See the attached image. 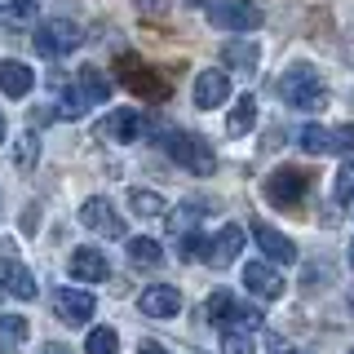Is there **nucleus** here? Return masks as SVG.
<instances>
[{
	"instance_id": "1",
	"label": "nucleus",
	"mask_w": 354,
	"mask_h": 354,
	"mask_svg": "<svg viewBox=\"0 0 354 354\" xmlns=\"http://www.w3.org/2000/svg\"><path fill=\"white\" fill-rule=\"evenodd\" d=\"M160 147L169 151V160H173V164H182V169H186V173H195V177H213V173H217V151L208 147L199 133L164 129Z\"/></svg>"
},
{
	"instance_id": "2",
	"label": "nucleus",
	"mask_w": 354,
	"mask_h": 354,
	"mask_svg": "<svg viewBox=\"0 0 354 354\" xmlns=\"http://www.w3.org/2000/svg\"><path fill=\"white\" fill-rule=\"evenodd\" d=\"M279 93L288 106L297 111H324L328 106V84L319 80V71L310 62H292L288 71L279 75Z\"/></svg>"
},
{
	"instance_id": "3",
	"label": "nucleus",
	"mask_w": 354,
	"mask_h": 354,
	"mask_svg": "<svg viewBox=\"0 0 354 354\" xmlns=\"http://www.w3.org/2000/svg\"><path fill=\"white\" fill-rule=\"evenodd\" d=\"M115 75H120V84H124L129 93L147 97V102H164V97H169V80H164L160 71H151V66L142 62L138 53H120Z\"/></svg>"
},
{
	"instance_id": "4",
	"label": "nucleus",
	"mask_w": 354,
	"mask_h": 354,
	"mask_svg": "<svg viewBox=\"0 0 354 354\" xmlns=\"http://www.w3.org/2000/svg\"><path fill=\"white\" fill-rule=\"evenodd\" d=\"M84 44V27L71 18H49L36 27V49L44 58H66V53H75Z\"/></svg>"
},
{
	"instance_id": "5",
	"label": "nucleus",
	"mask_w": 354,
	"mask_h": 354,
	"mask_svg": "<svg viewBox=\"0 0 354 354\" xmlns=\"http://www.w3.org/2000/svg\"><path fill=\"white\" fill-rule=\"evenodd\" d=\"M208 22L221 27V31H257L266 22V14L252 0H213V5H208Z\"/></svg>"
},
{
	"instance_id": "6",
	"label": "nucleus",
	"mask_w": 354,
	"mask_h": 354,
	"mask_svg": "<svg viewBox=\"0 0 354 354\" xmlns=\"http://www.w3.org/2000/svg\"><path fill=\"white\" fill-rule=\"evenodd\" d=\"M306 186H310V177L301 169H292V164H283V169H274L270 177H266V199H270L274 208H297L306 199Z\"/></svg>"
},
{
	"instance_id": "7",
	"label": "nucleus",
	"mask_w": 354,
	"mask_h": 354,
	"mask_svg": "<svg viewBox=\"0 0 354 354\" xmlns=\"http://www.w3.org/2000/svg\"><path fill=\"white\" fill-rule=\"evenodd\" d=\"M80 221H84L88 230H93V235H102V239H124V221H120V213L111 208V199H106V195L84 199Z\"/></svg>"
},
{
	"instance_id": "8",
	"label": "nucleus",
	"mask_w": 354,
	"mask_h": 354,
	"mask_svg": "<svg viewBox=\"0 0 354 354\" xmlns=\"http://www.w3.org/2000/svg\"><path fill=\"white\" fill-rule=\"evenodd\" d=\"M93 306H97L93 292H80V288H58V297H53V315L66 328H84L93 319Z\"/></svg>"
},
{
	"instance_id": "9",
	"label": "nucleus",
	"mask_w": 354,
	"mask_h": 354,
	"mask_svg": "<svg viewBox=\"0 0 354 354\" xmlns=\"http://www.w3.org/2000/svg\"><path fill=\"white\" fill-rule=\"evenodd\" d=\"M243 288H248L252 297H261V301H279L283 297V274L274 270L270 261H248L243 266Z\"/></svg>"
},
{
	"instance_id": "10",
	"label": "nucleus",
	"mask_w": 354,
	"mask_h": 354,
	"mask_svg": "<svg viewBox=\"0 0 354 354\" xmlns=\"http://www.w3.org/2000/svg\"><path fill=\"white\" fill-rule=\"evenodd\" d=\"M252 239H257L261 257H270L274 266H292L297 261V243L288 235H279L274 226H266V221H252Z\"/></svg>"
},
{
	"instance_id": "11",
	"label": "nucleus",
	"mask_w": 354,
	"mask_h": 354,
	"mask_svg": "<svg viewBox=\"0 0 354 354\" xmlns=\"http://www.w3.org/2000/svg\"><path fill=\"white\" fill-rule=\"evenodd\" d=\"M138 306H142V315H151V319H173L177 310H182V292H177L173 283H151V288H142Z\"/></svg>"
},
{
	"instance_id": "12",
	"label": "nucleus",
	"mask_w": 354,
	"mask_h": 354,
	"mask_svg": "<svg viewBox=\"0 0 354 354\" xmlns=\"http://www.w3.org/2000/svg\"><path fill=\"white\" fill-rule=\"evenodd\" d=\"M226 97H230V75L226 71H217V66H213V71H199L195 75V106L199 111H217Z\"/></svg>"
},
{
	"instance_id": "13",
	"label": "nucleus",
	"mask_w": 354,
	"mask_h": 354,
	"mask_svg": "<svg viewBox=\"0 0 354 354\" xmlns=\"http://www.w3.org/2000/svg\"><path fill=\"white\" fill-rule=\"evenodd\" d=\"M66 266H71V279H80V283H102L111 274L106 252H97V248H75Z\"/></svg>"
},
{
	"instance_id": "14",
	"label": "nucleus",
	"mask_w": 354,
	"mask_h": 354,
	"mask_svg": "<svg viewBox=\"0 0 354 354\" xmlns=\"http://www.w3.org/2000/svg\"><path fill=\"white\" fill-rule=\"evenodd\" d=\"M31 88H36V71H31L27 62H18V58H9V62H0V93L5 97H27Z\"/></svg>"
},
{
	"instance_id": "15",
	"label": "nucleus",
	"mask_w": 354,
	"mask_h": 354,
	"mask_svg": "<svg viewBox=\"0 0 354 354\" xmlns=\"http://www.w3.org/2000/svg\"><path fill=\"white\" fill-rule=\"evenodd\" d=\"M239 252H243V230H239V226H221L217 239H208V257H204V261L221 270V266H230Z\"/></svg>"
},
{
	"instance_id": "16",
	"label": "nucleus",
	"mask_w": 354,
	"mask_h": 354,
	"mask_svg": "<svg viewBox=\"0 0 354 354\" xmlns=\"http://www.w3.org/2000/svg\"><path fill=\"white\" fill-rule=\"evenodd\" d=\"M0 283H5V297H18V301L36 297V274L18 261H0Z\"/></svg>"
},
{
	"instance_id": "17",
	"label": "nucleus",
	"mask_w": 354,
	"mask_h": 354,
	"mask_svg": "<svg viewBox=\"0 0 354 354\" xmlns=\"http://www.w3.org/2000/svg\"><path fill=\"white\" fill-rule=\"evenodd\" d=\"M102 133L111 142H138L142 138V115L129 111V106H120V111H111V115L102 120Z\"/></svg>"
},
{
	"instance_id": "18",
	"label": "nucleus",
	"mask_w": 354,
	"mask_h": 354,
	"mask_svg": "<svg viewBox=\"0 0 354 354\" xmlns=\"http://www.w3.org/2000/svg\"><path fill=\"white\" fill-rule=\"evenodd\" d=\"M221 58H226V66H235V71H257L261 49L252 40H230V44H221Z\"/></svg>"
},
{
	"instance_id": "19",
	"label": "nucleus",
	"mask_w": 354,
	"mask_h": 354,
	"mask_svg": "<svg viewBox=\"0 0 354 354\" xmlns=\"http://www.w3.org/2000/svg\"><path fill=\"white\" fill-rule=\"evenodd\" d=\"M31 337V324L22 315H0V354L22 350V341Z\"/></svg>"
},
{
	"instance_id": "20",
	"label": "nucleus",
	"mask_w": 354,
	"mask_h": 354,
	"mask_svg": "<svg viewBox=\"0 0 354 354\" xmlns=\"http://www.w3.org/2000/svg\"><path fill=\"white\" fill-rule=\"evenodd\" d=\"M252 124H257V97L239 93V102H235V111H230V120H226V133L230 138H243Z\"/></svg>"
},
{
	"instance_id": "21",
	"label": "nucleus",
	"mask_w": 354,
	"mask_h": 354,
	"mask_svg": "<svg viewBox=\"0 0 354 354\" xmlns=\"http://www.w3.org/2000/svg\"><path fill=\"white\" fill-rule=\"evenodd\" d=\"M129 261L138 266V270H155V266L164 261V248L155 239H147V235H138V239H129Z\"/></svg>"
},
{
	"instance_id": "22",
	"label": "nucleus",
	"mask_w": 354,
	"mask_h": 354,
	"mask_svg": "<svg viewBox=\"0 0 354 354\" xmlns=\"http://www.w3.org/2000/svg\"><path fill=\"white\" fill-rule=\"evenodd\" d=\"M235 310H239V301H235V292H226V288H217V292L208 297V319H213L221 332L235 324Z\"/></svg>"
},
{
	"instance_id": "23",
	"label": "nucleus",
	"mask_w": 354,
	"mask_h": 354,
	"mask_svg": "<svg viewBox=\"0 0 354 354\" xmlns=\"http://www.w3.org/2000/svg\"><path fill=\"white\" fill-rule=\"evenodd\" d=\"M88 111V97L80 84H58V115L62 120H80Z\"/></svg>"
},
{
	"instance_id": "24",
	"label": "nucleus",
	"mask_w": 354,
	"mask_h": 354,
	"mask_svg": "<svg viewBox=\"0 0 354 354\" xmlns=\"http://www.w3.org/2000/svg\"><path fill=\"white\" fill-rule=\"evenodd\" d=\"M297 147H301L306 155H332V129H324V124H306L301 133H297Z\"/></svg>"
},
{
	"instance_id": "25",
	"label": "nucleus",
	"mask_w": 354,
	"mask_h": 354,
	"mask_svg": "<svg viewBox=\"0 0 354 354\" xmlns=\"http://www.w3.org/2000/svg\"><path fill=\"white\" fill-rule=\"evenodd\" d=\"M80 88H84L88 106H97V102H106V97H111V80L97 71V66H84V71H80Z\"/></svg>"
},
{
	"instance_id": "26",
	"label": "nucleus",
	"mask_w": 354,
	"mask_h": 354,
	"mask_svg": "<svg viewBox=\"0 0 354 354\" xmlns=\"http://www.w3.org/2000/svg\"><path fill=\"white\" fill-rule=\"evenodd\" d=\"M129 208H133L138 217H164V213H169V204H164V195H155V191H142V186H138V191L129 195Z\"/></svg>"
},
{
	"instance_id": "27",
	"label": "nucleus",
	"mask_w": 354,
	"mask_h": 354,
	"mask_svg": "<svg viewBox=\"0 0 354 354\" xmlns=\"http://www.w3.org/2000/svg\"><path fill=\"white\" fill-rule=\"evenodd\" d=\"M213 204H199V199H191V204H182V208H173V217H169V226L177 230V235H186V230H195V221L208 213Z\"/></svg>"
},
{
	"instance_id": "28",
	"label": "nucleus",
	"mask_w": 354,
	"mask_h": 354,
	"mask_svg": "<svg viewBox=\"0 0 354 354\" xmlns=\"http://www.w3.org/2000/svg\"><path fill=\"white\" fill-rule=\"evenodd\" d=\"M120 350V332L115 328H93L84 341V354H115Z\"/></svg>"
},
{
	"instance_id": "29",
	"label": "nucleus",
	"mask_w": 354,
	"mask_h": 354,
	"mask_svg": "<svg viewBox=\"0 0 354 354\" xmlns=\"http://www.w3.org/2000/svg\"><path fill=\"white\" fill-rule=\"evenodd\" d=\"M332 199L337 204H354V160H346L332 177Z\"/></svg>"
},
{
	"instance_id": "30",
	"label": "nucleus",
	"mask_w": 354,
	"mask_h": 354,
	"mask_svg": "<svg viewBox=\"0 0 354 354\" xmlns=\"http://www.w3.org/2000/svg\"><path fill=\"white\" fill-rule=\"evenodd\" d=\"M36 160H40V138L36 133H22L18 147H14V164L18 169H36Z\"/></svg>"
},
{
	"instance_id": "31",
	"label": "nucleus",
	"mask_w": 354,
	"mask_h": 354,
	"mask_svg": "<svg viewBox=\"0 0 354 354\" xmlns=\"http://www.w3.org/2000/svg\"><path fill=\"white\" fill-rule=\"evenodd\" d=\"M221 354H252V341H248V332H239V328H226V332H221Z\"/></svg>"
},
{
	"instance_id": "32",
	"label": "nucleus",
	"mask_w": 354,
	"mask_h": 354,
	"mask_svg": "<svg viewBox=\"0 0 354 354\" xmlns=\"http://www.w3.org/2000/svg\"><path fill=\"white\" fill-rule=\"evenodd\" d=\"M177 248H182V261L208 257V239H204V235H195V230H186V235H182V243H177Z\"/></svg>"
},
{
	"instance_id": "33",
	"label": "nucleus",
	"mask_w": 354,
	"mask_h": 354,
	"mask_svg": "<svg viewBox=\"0 0 354 354\" xmlns=\"http://www.w3.org/2000/svg\"><path fill=\"white\" fill-rule=\"evenodd\" d=\"M230 328H239V332L261 328V310H257V306H239V310H235V324H230Z\"/></svg>"
},
{
	"instance_id": "34",
	"label": "nucleus",
	"mask_w": 354,
	"mask_h": 354,
	"mask_svg": "<svg viewBox=\"0 0 354 354\" xmlns=\"http://www.w3.org/2000/svg\"><path fill=\"white\" fill-rule=\"evenodd\" d=\"M332 151H337V155H350L354 151V124L332 129Z\"/></svg>"
},
{
	"instance_id": "35",
	"label": "nucleus",
	"mask_w": 354,
	"mask_h": 354,
	"mask_svg": "<svg viewBox=\"0 0 354 354\" xmlns=\"http://www.w3.org/2000/svg\"><path fill=\"white\" fill-rule=\"evenodd\" d=\"M36 9H40V0H9V14H14L18 22L36 18Z\"/></svg>"
},
{
	"instance_id": "36",
	"label": "nucleus",
	"mask_w": 354,
	"mask_h": 354,
	"mask_svg": "<svg viewBox=\"0 0 354 354\" xmlns=\"http://www.w3.org/2000/svg\"><path fill=\"white\" fill-rule=\"evenodd\" d=\"M169 5H173V0H138V9L147 18H164V14H169Z\"/></svg>"
},
{
	"instance_id": "37",
	"label": "nucleus",
	"mask_w": 354,
	"mask_h": 354,
	"mask_svg": "<svg viewBox=\"0 0 354 354\" xmlns=\"http://www.w3.org/2000/svg\"><path fill=\"white\" fill-rule=\"evenodd\" d=\"M138 354H169V350H164L160 341H142V350H138Z\"/></svg>"
},
{
	"instance_id": "38",
	"label": "nucleus",
	"mask_w": 354,
	"mask_h": 354,
	"mask_svg": "<svg viewBox=\"0 0 354 354\" xmlns=\"http://www.w3.org/2000/svg\"><path fill=\"white\" fill-rule=\"evenodd\" d=\"M40 354H66V350H62V346H44Z\"/></svg>"
},
{
	"instance_id": "39",
	"label": "nucleus",
	"mask_w": 354,
	"mask_h": 354,
	"mask_svg": "<svg viewBox=\"0 0 354 354\" xmlns=\"http://www.w3.org/2000/svg\"><path fill=\"white\" fill-rule=\"evenodd\" d=\"M0 142H5V115H0Z\"/></svg>"
},
{
	"instance_id": "40",
	"label": "nucleus",
	"mask_w": 354,
	"mask_h": 354,
	"mask_svg": "<svg viewBox=\"0 0 354 354\" xmlns=\"http://www.w3.org/2000/svg\"><path fill=\"white\" fill-rule=\"evenodd\" d=\"M350 270H354V243H350Z\"/></svg>"
},
{
	"instance_id": "41",
	"label": "nucleus",
	"mask_w": 354,
	"mask_h": 354,
	"mask_svg": "<svg viewBox=\"0 0 354 354\" xmlns=\"http://www.w3.org/2000/svg\"><path fill=\"white\" fill-rule=\"evenodd\" d=\"M350 310H354V292H350Z\"/></svg>"
},
{
	"instance_id": "42",
	"label": "nucleus",
	"mask_w": 354,
	"mask_h": 354,
	"mask_svg": "<svg viewBox=\"0 0 354 354\" xmlns=\"http://www.w3.org/2000/svg\"><path fill=\"white\" fill-rule=\"evenodd\" d=\"M0 297H5V283H0Z\"/></svg>"
},
{
	"instance_id": "43",
	"label": "nucleus",
	"mask_w": 354,
	"mask_h": 354,
	"mask_svg": "<svg viewBox=\"0 0 354 354\" xmlns=\"http://www.w3.org/2000/svg\"><path fill=\"white\" fill-rule=\"evenodd\" d=\"M292 354H301V350H292Z\"/></svg>"
},
{
	"instance_id": "44",
	"label": "nucleus",
	"mask_w": 354,
	"mask_h": 354,
	"mask_svg": "<svg viewBox=\"0 0 354 354\" xmlns=\"http://www.w3.org/2000/svg\"><path fill=\"white\" fill-rule=\"evenodd\" d=\"M350 354H354V350H350Z\"/></svg>"
}]
</instances>
